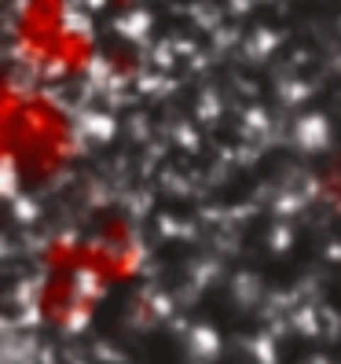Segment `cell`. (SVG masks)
<instances>
[]
</instances>
